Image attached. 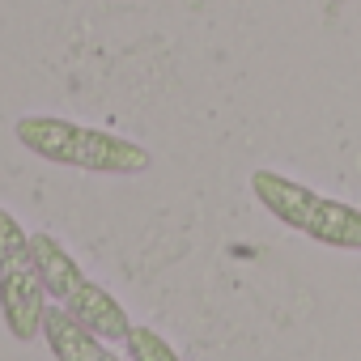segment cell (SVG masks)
Masks as SVG:
<instances>
[{
  "label": "cell",
  "mask_w": 361,
  "mask_h": 361,
  "mask_svg": "<svg viewBox=\"0 0 361 361\" xmlns=\"http://www.w3.org/2000/svg\"><path fill=\"white\" fill-rule=\"evenodd\" d=\"M13 136L26 153L51 166L85 170V174H145L153 166V153L111 128L77 123L64 115H22L13 123Z\"/></svg>",
  "instance_id": "6da1fadb"
},
{
  "label": "cell",
  "mask_w": 361,
  "mask_h": 361,
  "mask_svg": "<svg viewBox=\"0 0 361 361\" xmlns=\"http://www.w3.org/2000/svg\"><path fill=\"white\" fill-rule=\"evenodd\" d=\"M251 196L293 234H306L310 243H323L331 251H357L361 255V204L323 196L306 183L276 170L251 174Z\"/></svg>",
  "instance_id": "7a4b0ae2"
},
{
  "label": "cell",
  "mask_w": 361,
  "mask_h": 361,
  "mask_svg": "<svg viewBox=\"0 0 361 361\" xmlns=\"http://www.w3.org/2000/svg\"><path fill=\"white\" fill-rule=\"evenodd\" d=\"M30 243H35L43 281H47V298H51L60 310H68L77 323H85V327L98 331L102 340H123V336L132 331V319H128V310L119 306V298L106 293L98 281H90L85 268L73 259V251H68L51 230H35Z\"/></svg>",
  "instance_id": "3957f363"
},
{
  "label": "cell",
  "mask_w": 361,
  "mask_h": 361,
  "mask_svg": "<svg viewBox=\"0 0 361 361\" xmlns=\"http://www.w3.org/2000/svg\"><path fill=\"white\" fill-rule=\"evenodd\" d=\"M123 348H128V361H183L161 331H153L145 323H132V331L123 336Z\"/></svg>",
  "instance_id": "8992f818"
},
{
  "label": "cell",
  "mask_w": 361,
  "mask_h": 361,
  "mask_svg": "<svg viewBox=\"0 0 361 361\" xmlns=\"http://www.w3.org/2000/svg\"><path fill=\"white\" fill-rule=\"evenodd\" d=\"M43 340H47V348H51L56 361H119V353L106 348L111 340H102L85 323H77L60 306H47V314H43Z\"/></svg>",
  "instance_id": "5b68a950"
},
{
  "label": "cell",
  "mask_w": 361,
  "mask_h": 361,
  "mask_svg": "<svg viewBox=\"0 0 361 361\" xmlns=\"http://www.w3.org/2000/svg\"><path fill=\"white\" fill-rule=\"evenodd\" d=\"M47 281L30 243V230L0 209V314L18 344H30L43 336V314H47Z\"/></svg>",
  "instance_id": "277c9868"
}]
</instances>
